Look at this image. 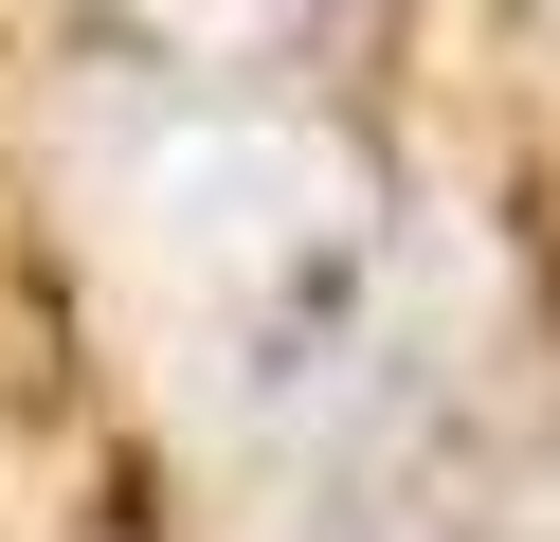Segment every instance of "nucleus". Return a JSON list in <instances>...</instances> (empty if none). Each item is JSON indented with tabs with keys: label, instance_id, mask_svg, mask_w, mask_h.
I'll use <instances>...</instances> for the list:
<instances>
[{
	"label": "nucleus",
	"instance_id": "obj_2",
	"mask_svg": "<svg viewBox=\"0 0 560 542\" xmlns=\"http://www.w3.org/2000/svg\"><path fill=\"white\" fill-rule=\"evenodd\" d=\"M271 542H452V524L398 488V470H307V488L271 506Z\"/></svg>",
	"mask_w": 560,
	"mask_h": 542
},
{
	"label": "nucleus",
	"instance_id": "obj_1",
	"mask_svg": "<svg viewBox=\"0 0 560 542\" xmlns=\"http://www.w3.org/2000/svg\"><path fill=\"white\" fill-rule=\"evenodd\" d=\"M343 0H127V36L145 55H182V72H271V55H307Z\"/></svg>",
	"mask_w": 560,
	"mask_h": 542
}]
</instances>
